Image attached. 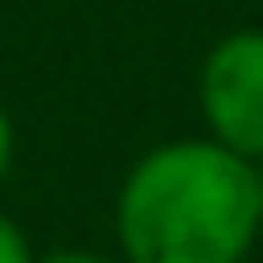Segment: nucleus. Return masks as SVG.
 <instances>
[{"instance_id": "obj_1", "label": "nucleus", "mask_w": 263, "mask_h": 263, "mask_svg": "<svg viewBox=\"0 0 263 263\" xmlns=\"http://www.w3.org/2000/svg\"><path fill=\"white\" fill-rule=\"evenodd\" d=\"M258 231L253 161L231 156L210 135L151 145L113 199L124 263H247Z\"/></svg>"}, {"instance_id": "obj_2", "label": "nucleus", "mask_w": 263, "mask_h": 263, "mask_svg": "<svg viewBox=\"0 0 263 263\" xmlns=\"http://www.w3.org/2000/svg\"><path fill=\"white\" fill-rule=\"evenodd\" d=\"M199 118L215 145L263 161V27H236L210 43L199 65Z\"/></svg>"}, {"instance_id": "obj_3", "label": "nucleus", "mask_w": 263, "mask_h": 263, "mask_svg": "<svg viewBox=\"0 0 263 263\" xmlns=\"http://www.w3.org/2000/svg\"><path fill=\"white\" fill-rule=\"evenodd\" d=\"M0 263H32V242L11 215H0Z\"/></svg>"}, {"instance_id": "obj_4", "label": "nucleus", "mask_w": 263, "mask_h": 263, "mask_svg": "<svg viewBox=\"0 0 263 263\" xmlns=\"http://www.w3.org/2000/svg\"><path fill=\"white\" fill-rule=\"evenodd\" d=\"M11 161H16V124H11L6 102H0V183L11 177Z\"/></svg>"}, {"instance_id": "obj_5", "label": "nucleus", "mask_w": 263, "mask_h": 263, "mask_svg": "<svg viewBox=\"0 0 263 263\" xmlns=\"http://www.w3.org/2000/svg\"><path fill=\"white\" fill-rule=\"evenodd\" d=\"M32 263H113L91 247H54V253H32Z\"/></svg>"}, {"instance_id": "obj_6", "label": "nucleus", "mask_w": 263, "mask_h": 263, "mask_svg": "<svg viewBox=\"0 0 263 263\" xmlns=\"http://www.w3.org/2000/svg\"><path fill=\"white\" fill-rule=\"evenodd\" d=\"M253 183H258V220H263V161L253 166Z\"/></svg>"}]
</instances>
